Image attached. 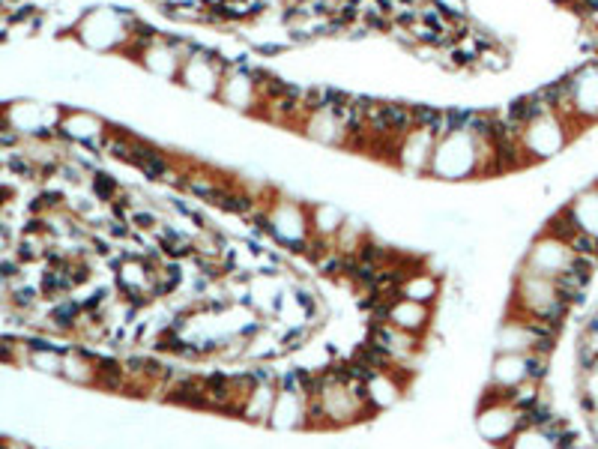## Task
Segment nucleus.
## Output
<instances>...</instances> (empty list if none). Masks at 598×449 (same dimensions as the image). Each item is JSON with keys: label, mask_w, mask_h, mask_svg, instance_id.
<instances>
[{"label": "nucleus", "mask_w": 598, "mask_h": 449, "mask_svg": "<svg viewBox=\"0 0 598 449\" xmlns=\"http://www.w3.org/2000/svg\"><path fill=\"white\" fill-rule=\"evenodd\" d=\"M568 141H572V123L557 111L530 120L520 132V147L527 153L530 165L545 162V159H553L557 153H562L568 147Z\"/></svg>", "instance_id": "1"}, {"label": "nucleus", "mask_w": 598, "mask_h": 449, "mask_svg": "<svg viewBox=\"0 0 598 449\" xmlns=\"http://www.w3.org/2000/svg\"><path fill=\"white\" fill-rule=\"evenodd\" d=\"M562 117L572 126L598 120V57L568 72V111Z\"/></svg>", "instance_id": "2"}, {"label": "nucleus", "mask_w": 598, "mask_h": 449, "mask_svg": "<svg viewBox=\"0 0 598 449\" xmlns=\"http://www.w3.org/2000/svg\"><path fill=\"white\" fill-rule=\"evenodd\" d=\"M575 264V252H572V245H568L565 240L560 237H553L548 234V231H542V237H538L533 245H530V252H527V260H523V267L538 273V276H560L562 270H568Z\"/></svg>", "instance_id": "3"}, {"label": "nucleus", "mask_w": 598, "mask_h": 449, "mask_svg": "<svg viewBox=\"0 0 598 449\" xmlns=\"http://www.w3.org/2000/svg\"><path fill=\"white\" fill-rule=\"evenodd\" d=\"M434 150H437V138L431 132H425V129H413L410 135H404L398 141L392 165L401 174H407V177H428Z\"/></svg>", "instance_id": "4"}, {"label": "nucleus", "mask_w": 598, "mask_h": 449, "mask_svg": "<svg viewBox=\"0 0 598 449\" xmlns=\"http://www.w3.org/2000/svg\"><path fill=\"white\" fill-rule=\"evenodd\" d=\"M485 408L479 411V431L485 434V440L493 446H506L508 440L520 431L518 411L506 401H482Z\"/></svg>", "instance_id": "5"}, {"label": "nucleus", "mask_w": 598, "mask_h": 449, "mask_svg": "<svg viewBox=\"0 0 598 449\" xmlns=\"http://www.w3.org/2000/svg\"><path fill=\"white\" fill-rule=\"evenodd\" d=\"M138 66L147 72V75L159 78V81H173V84H177L183 60L177 57V51H173L168 33H162L156 42H150V46L144 48V54L138 57Z\"/></svg>", "instance_id": "6"}, {"label": "nucleus", "mask_w": 598, "mask_h": 449, "mask_svg": "<svg viewBox=\"0 0 598 449\" xmlns=\"http://www.w3.org/2000/svg\"><path fill=\"white\" fill-rule=\"evenodd\" d=\"M431 315H434V306H428V302H416V300L398 297L395 302H389L386 321L395 324L398 329H407V332H413V336L422 339L431 329Z\"/></svg>", "instance_id": "7"}, {"label": "nucleus", "mask_w": 598, "mask_h": 449, "mask_svg": "<svg viewBox=\"0 0 598 449\" xmlns=\"http://www.w3.org/2000/svg\"><path fill=\"white\" fill-rule=\"evenodd\" d=\"M565 213L572 216V222H575L577 231L589 234L598 243V192H595V186H592V189L577 192L575 201H568V204H565Z\"/></svg>", "instance_id": "8"}, {"label": "nucleus", "mask_w": 598, "mask_h": 449, "mask_svg": "<svg viewBox=\"0 0 598 449\" xmlns=\"http://www.w3.org/2000/svg\"><path fill=\"white\" fill-rule=\"evenodd\" d=\"M279 398V384H257L249 398L242 404V419L245 423H255V426H267L269 423V413H272V404Z\"/></svg>", "instance_id": "9"}, {"label": "nucleus", "mask_w": 598, "mask_h": 449, "mask_svg": "<svg viewBox=\"0 0 598 449\" xmlns=\"http://www.w3.org/2000/svg\"><path fill=\"white\" fill-rule=\"evenodd\" d=\"M347 216L329 204V201H317V204H309V225H311V237H320V240H335L338 237V231L344 225Z\"/></svg>", "instance_id": "10"}, {"label": "nucleus", "mask_w": 598, "mask_h": 449, "mask_svg": "<svg viewBox=\"0 0 598 449\" xmlns=\"http://www.w3.org/2000/svg\"><path fill=\"white\" fill-rule=\"evenodd\" d=\"M401 297L434 306L437 297H440V276H437V273H431V270H425V267H416L410 276L404 279V285H401Z\"/></svg>", "instance_id": "11"}, {"label": "nucleus", "mask_w": 598, "mask_h": 449, "mask_svg": "<svg viewBox=\"0 0 598 449\" xmlns=\"http://www.w3.org/2000/svg\"><path fill=\"white\" fill-rule=\"evenodd\" d=\"M503 449H557V440L548 428H520Z\"/></svg>", "instance_id": "12"}, {"label": "nucleus", "mask_w": 598, "mask_h": 449, "mask_svg": "<svg viewBox=\"0 0 598 449\" xmlns=\"http://www.w3.org/2000/svg\"><path fill=\"white\" fill-rule=\"evenodd\" d=\"M90 189H93V198L99 201V204H114V201L123 195L120 180L108 171H93L90 174Z\"/></svg>", "instance_id": "13"}, {"label": "nucleus", "mask_w": 598, "mask_h": 449, "mask_svg": "<svg viewBox=\"0 0 598 449\" xmlns=\"http://www.w3.org/2000/svg\"><path fill=\"white\" fill-rule=\"evenodd\" d=\"M508 66H512V54H508V48L503 46V42H493V46H488L482 54H479L476 69L488 72V75H500V72H506Z\"/></svg>", "instance_id": "14"}, {"label": "nucleus", "mask_w": 598, "mask_h": 449, "mask_svg": "<svg viewBox=\"0 0 598 449\" xmlns=\"http://www.w3.org/2000/svg\"><path fill=\"white\" fill-rule=\"evenodd\" d=\"M431 4H437V6H440L446 16H452V19H470L466 0H431Z\"/></svg>", "instance_id": "15"}, {"label": "nucleus", "mask_w": 598, "mask_h": 449, "mask_svg": "<svg viewBox=\"0 0 598 449\" xmlns=\"http://www.w3.org/2000/svg\"><path fill=\"white\" fill-rule=\"evenodd\" d=\"M595 192H598V180H595Z\"/></svg>", "instance_id": "16"}, {"label": "nucleus", "mask_w": 598, "mask_h": 449, "mask_svg": "<svg viewBox=\"0 0 598 449\" xmlns=\"http://www.w3.org/2000/svg\"><path fill=\"white\" fill-rule=\"evenodd\" d=\"M0 159H4V156H0Z\"/></svg>", "instance_id": "17"}]
</instances>
